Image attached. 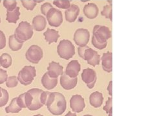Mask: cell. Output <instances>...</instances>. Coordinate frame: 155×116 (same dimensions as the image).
<instances>
[{
    "label": "cell",
    "mask_w": 155,
    "mask_h": 116,
    "mask_svg": "<svg viewBox=\"0 0 155 116\" xmlns=\"http://www.w3.org/2000/svg\"><path fill=\"white\" fill-rule=\"evenodd\" d=\"M17 104L21 108H25L26 106L24 100V93L19 95L17 98Z\"/></svg>",
    "instance_id": "obj_40"
},
{
    "label": "cell",
    "mask_w": 155,
    "mask_h": 116,
    "mask_svg": "<svg viewBox=\"0 0 155 116\" xmlns=\"http://www.w3.org/2000/svg\"><path fill=\"white\" fill-rule=\"evenodd\" d=\"M34 116H43V115H41V114H37V115H34Z\"/></svg>",
    "instance_id": "obj_49"
},
{
    "label": "cell",
    "mask_w": 155,
    "mask_h": 116,
    "mask_svg": "<svg viewBox=\"0 0 155 116\" xmlns=\"http://www.w3.org/2000/svg\"><path fill=\"white\" fill-rule=\"evenodd\" d=\"M12 57L8 53H3L0 56V65L3 69H8L12 65Z\"/></svg>",
    "instance_id": "obj_24"
},
{
    "label": "cell",
    "mask_w": 155,
    "mask_h": 116,
    "mask_svg": "<svg viewBox=\"0 0 155 116\" xmlns=\"http://www.w3.org/2000/svg\"><path fill=\"white\" fill-rule=\"evenodd\" d=\"M52 7V6L50 3H45L44 4H43L41 6V8H40L41 12L43 14V15L46 16V14L48 12V11H49V10Z\"/></svg>",
    "instance_id": "obj_39"
},
{
    "label": "cell",
    "mask_w": 155,
    "mask_h": 116,
    "mask_svg": "<svg viewBox=\"0 0 155 116\" xmlns=\"http://www.w3.org/2000/svg\"><path fill=\"white\" fill-rule=\"evenodd\" d=\"M70 106L73 112L80 113L84 110L85 107V100L80 95H74L70 100Z\"/></svg>",
    "instance_id": "obj_9"
},
{
    "label": "cell",
    "mask_w": 155,
    "mask_h": 116,
    "mask_svg": "<svg viewBox=\"0 0 155 116\" xmlns=\"http://www.w3.org/2000/svg\"><path fill=\"white\" fill-rule=\"evenodd\" d=\"M42 48L36 45H31L25 53L26 59L31 63L38 64L43 58Z\"/></svg>",
    "instance_id": "obj_5"
},
{
    "label": "cell",
    "mask_w": 155,
    "mask_h": 116,
    "mask_svg": "<svg viewBox=\"0 0 155 116\" xmlns=\"http://www.w3.org/2000/svg\"><path fill=\"white\" fill-rule=\"evenodd\" d=\"M113 109V99L112 98H108V100L106 101L105 106H104L103 110H105L107 114H109L110 110Z\"/></svg>",
    "instance_id": "obj_36"
},
{
    "label": "cell",
    "mask_w": 155,
    "mask_h": 116,
    "mask_svg": "<svg viewBox=\"0 0 155 116\" xmlns=\"http://www.w3.org/2000/svg\"><path fill=\"white\" fill-rule=\"evenodd\" d=\"M0 68H1V65H0Z\"/></svg>",
    "instance_id": "obj_53"
},
{
    "label": "cell",
    "mask_w": 155,
    "mask_h": 116,
    "mask_svg": "<svg viewBox=\"0 0 155 116\" xmlns=\"http://www.w3.org/2000/svg\"><path fill=\"white\" fill-rule=\"evenodd\" d=\"M21 108L19 107L17 104V98H14L10 105L5 108L6 113H18L21 110Z\"/></svg>",
    "instance_id": "obj_25"
},
{
    "label": "cell",
    "mask_w": 155,
    "mask_h": 116,
    "mask_svg": "<svg viewBox=\"0 0 155 116\" xmlns=\"http://www.w3.org/2000/svg\"><path fill=\"white\" fill-rule=\"evenodd\" d=\"M17 4L16 0H3V6L7 12L14 11L17 7Z\"/></svg>",
    "instance_id": "obj_26"
},
{
    "label": "cell",
    "mask_w": 155,
    "mask_h": 116,
    "mask_svg": "<svg viewBox=\"0 0 155 116\" xmlns=\"http://www.w3.org/2000/svg\"><path fill=\"white\" fill-rule=\"evenodd\" d=\"M18 80L17 77L15 76L8 77V78L6 81V86L8 88H14V87L17 86L18 85Z\"/></svg>",
    "instance_id": "obj_29"
},
{
    "label": "cell",
    "mask_w": 155,
    "mask_h": 116,
    "mask_svg": "<svg viewBox=\"0 0 155 116\" xmlns=\"http://www.w3.org/2000/svg\"><path fill=\"white\" fill-rule=\"evenodd\" d=\"M96 53H97V52L95 51L94 50L92 49V48H88L85 51L84 60L87 61L90 60L91 58L93 57L96 54Z\"/></svg>",
    "instance_id": "obj_34"
},
{
    "label": "cell",
    "mask_w": 155,
    "mask_h": 116,
    "mask_svg": "<svg viewBox=\"0 0 155 116\" xmlns=\"http://www.w3.org/2000/svg\"><path fill=\"white\" fill-rule=\"evenodd\" d=\"M44 1H45V0H34V2H35L36 3H41V2H44Z\"/></svg>",
    "instance_id": "obj_45"
},
{
    "label": "cell",
    "mask_w": 155,
    "mask_h": 116,
    "mask_svg": "<svg viewBox=\"0 0 155 116\" xmlns=\"http://www.w3.org/2000/svg\"><path fill=\"white\" fill-rule=\"evenodd\" d=\"M43 36L45 37V41L48 43L51 44L52 43H56L60 37L59 32L54 29L47 28V31L43 33Z\"/></svg>",
    "instance_id": "obj_20"
},
{
    "label": "cell",
    "mask_w": 155,
    "mask_h": 116,
    "mask_svg": "<svg viewBox=\"0 0 155 116\" xmlns=\"http://www.w3.org/2000/svg\"><path fill=\"white\" fill-rule=\"evenodd\" d=\"M92 45H93L95 48H98L99 50H102L104 49V48L107 45V42H105V43H100L98 41H97L95 37L93 36L92 37Z\"/></svg>",
    "instance_id": "obj_32"
},
{
    "label": "cell",
    "mask_w": 155,
    "mask_h": 116,
    "mask_svg": "<svg viewBox=\"0 0 155 116\" xmlns=\"http://www.w3.org/2000/svg\"><path fill=\"white\" fill-rule=\"evenodd\" d=\"M89 48L88 46H85V47H79L78 48V55L80 56V57H81L82 59H84V53L86 49Z\"/></svg>",
    "instance_id": "obj_42"
},
{
    "label": "cell",
    "mask_w": 155,
    "mask_h": 116,
    "mask_svg": "<svg viewBox=\"0 0 155 116\" xmlns=\"http://www.w3.org/2000/svg\"><path fill=\"white\" fill-rule=\"evenodd\" d=\"M28 92L33 97L32 103L28 109L32 111H35L41 108L43 105L40 102V96L43 90L39 89H32L29 90Z\"/></svg>",
    "instance_id": "obj_11"
},
{
    "label": "cell",
    "mask_w": 155,
    "mask_h": 116,
    "mask_svg": "<svg viewBox=\"0 0 155 116\" xmlns=\"http://www.w3.org/2000/svg\"><path fill=\"white\" fill-rule=\"evenodd\" d=\"M93 36L100 43L107 42L111 37V32L106 26L95 25L93 31Z\"/></svg>",
    "instance_id": "obj_7"
},
{
    "label": "cell",
    "mask_w": 155,
    "mask_h": 116,
    "mask_svg": "<svg viewBox=\"0 0 155 116\" xmlns=\"http://www.w3.org/2000/svg\"><path fill=\"white\" fill-rule=\"evenodd\" d=\"M65 116H76V114L75 113H72L71 111H69V112L65 115Z\"/></svg>",
    "instance_id": "obj_44"
},
{
    "label": "cell",
    "mask_w": 155,
    "mask_h": 116,
    "mask_svg": "<svg viewBox=\"0 0 155 116\" xmlns=\"http://www.w3.org/2000/svg\"><path fill=\"white\" fill-rule=\"evenodd\" d=\"M1 2H2V0H0V3H1Z\"/></svg>",
    "instance_id": "obj_52"
},
{
    "label": "cell",
    "mask_w": 155,
    "mask_h": 116,
    "mask_svg": "<svg viewBox=\"0 0 155 116\" xmlns=\"http://www.w3.org/2000/svg\"><path fill=\"white\" fill-rule=\"evenodd\" d=\"M2 95L0 98V107H3L5 105H7L8 99H9V95L7 90L4 89H2Z\"/></svg>",
    "instance_id": "obj_31"
},
{
    "label": "cell",
    "mask_w": 155,
    "mask_h": 116,
    "mask_svg": "<svg viewBox=\"0 0 155 116\" xmlns=\"http://www.w3.org/2000/svg\"><path fill=\"white\" fill-rule=\"evenodd\" d=\"M0 24H1V18H0Z\"/></svg>",
    "instance_id": "obj_51"
},
{
    "label": "cell",
    "mask_w": 155,
    "mask_h": 116,
    "mask_svg": "<svg viewBox=\"0 0 155 116\" xmlns=\"http://www.w3.org/2000/svg\"><path fill=\"white\" fill-rule=\"evenodd\" d=\"M84 116H93V115H89V114H87V115H84Z\"/></svg>",
    "instance_id": "obj_50"
},
{
    "label": "cell",
    "mask_w": 155,
    "mask_h": 116,
    "mask_svg": "<svg viewBox=\"0 0 155 116\" xmlns=\"http://www.w3.org/2000/svg\"><path fill=\"white\" fill-rule=\"evenodd\" d=\"M107 2L110 3V5H112V0H107Z\"/></svg>",
    "instance_id": "obj_48"
},
{
    "label": "cell",
    "mask_w": 155,
    "mask_h": 116,
    "mask_svg": "<svg viewBox=\"0 0 155 116\" xmlns=\"http://www.w3.org/2000/svg\"><path fill=\"white\" fill-rule=\"evenodd\" d=\"M80 70L81 65L79 62L77 60H72L68 63L65 73L70 77L74 78L78 76Z\"/></svg>",
    "instance_id": "obj_12"
},
{
    "label": "cell",
    "mask_w": 155,
    "mask_h": 116,
    "mask_svg": "<svg viewBox=\"0 0 155 116\" xmlns=\"http://www.w3.org/2000/svg\"><path fill=\"white\" fill-rule=\"evenodd\" d=\"M36 76V70L35 66H25L19 72L18 80L21 85L27 86L31 84Z\"/></svg>",
    "instance_id": "obj_4"
},
{
    "label": "cell",
    "mask_w": 155,
    "mask_h": 116,
    "mask_svg": "<svg viewBox=\"0 0 155 116\" xmlns=\"http://www.w3.org/2000/svg\"><path fill=\"white\" fill-rule=\"evenodd\" d=\"M51 92L48 91H43L40 94V102L43 105H45L47 100L48 99V97L49 95Z\"/></svg>",
    "instance_id": "obj_37"
},
{
    "label": "cell",
    "mask_w": 155,
    "mask_h": 116,
    "mask_svg": "<svg viewBox=\"0 0 155 116\" xmlns=\"http://www.w3.org/2000/svg\"><path fill=\"white\" fill-rule=\"evenodd\" d=\"M47 73L51 78L58 79V76L64 73V67L59 63L52 61L48 64Z\"/></svg>",
    "instance_id": "obj_10"
},
{
    "label": "cell",
    "mask_w": 155,
    "mask_h": 116,
    "mask_svg": "<svg viewBox=\"0 0 155 116\" xmlns=\"http://www.w3.org/2000/svg\"><path fill=\"white\" fill-rule=\"evenodd\" d=\"M78 83V78H72L63 73L60 77V85L65 90H71L75 88Z\"/></svg>",
    "instance_id": "obj_13"
},
{
    "label": "cell",
    "mask_w": 155,
    "mask_h": 116,
    "mask_svg": "<svg viewBox=\"0 0 155 116\" xmlns=\"http://www.w3.org/2000/svg\"><path fill=\"white\" fill-rule=\"evenodd\" d=\"M81 79L84 83L89 85L92 83H96L97 80L96 72L90 68L85 69L81 74Z\"/></svg>",
    "instance_id": "obj_16"
},
{
    "label": "cell",
    "mask_w": 155,
    "mask_h": 116,
    "mask_svg": "<svg viewBox=\"0 0 155 116\" xmlns=\"http://www.w3.org/2000/svg\"><path fill=\"white\" fill-rule=\"evenodd\" d=\"M57 52L58 56L62 59L69 60L75 54V47L71 41L63 40L58 46Z\"/></svg>",
    "instance_id": "obj_3"
},
{
    "label": "cell",
    "mask_w": 155,
    "mask_h": 116,
    "mask_svg": "<svg viewBox=\"0 0 155 116\" xmlns=\"http://www.w3.org/2000/svg\"><path fill=\"white\" fill-rule=\"evenodd\" d=\"M41 83L46 89H47L48 90H50L54 89L57 86L58 79L51 78V77L48 76V75L46 72L42 77Z\"/></svg>",
    "instance_id": "obj_21"
},
{
    "label": "cell",
    "mask_w": 155,
    "mask_h": 116,
    "mask_svg": "<svg viewBox=\"0 0 155 116\" xmlns=\"http://www.w3.org/2000/svg\"><path fill=\"white\" fill-rule=\"evenodd\" d=\"M32 26L33 29H35L36 31L40 32L43 31L47 26V21L45 18L41 15L35 16L32 19Z\"/></svg>",
    "instance_id": "obj_17"
},
{
    "label": "cell",
    "mask_w": 155,
    "mask_h": 116,
    "mask_svg": "<svg viewBox=\"0 0 155 116\" xmlns=\"http://www.w3.org/2000/svg\"><path fill=\"white\" fill-rule=\"evenodd\" d=\"M107 91L109 92V94L110 96L113 95V81H110L109 82V84L107 86Z\"/></svg>",
    "instance_id": "obj_43"
},
{
    "label": "cell",
    "mask_w": 155,
    "mask_h": 116,
    "mask_svg": "<svg viewBox=\"0 0 155 116\" xmlns=\"http://www.w3.org/2000/svg\"><path fill=\"white\" fill-rule=\"evenodd\" d=\"M104 96L103 94L98 91L92 93L89 97V102L92 106L94 108H99L103 104Z\"/></svg>",
    "instance_id": "obj_19"
},
{
    "label": "cell",
    "mask_w": 155,
    "mask_h": 116,
    "mask_svg": "<svg viewBox=\"0 0 155 116\" xmlns=\"http://www.w3.org/2000/svg\"><path fill=\"white\" fill-rule=\"evenodd\" d=\"M23 45V42L19 41L14 36V35L10 36L8 37V46L10 49L12 51H18L21 49Z\"/></svg>",
    "instance_id": "obj_22"
},
{
    "label": "cell",
    "mask_w": 155,
    "mask_h": 116,
    "mask_svg": "<svg viewBox=\"0 0 155 116\" xmlns=\"http://www.w3.org/2000/svg\"><path fill=\"white\" fill-rule=\"evenodd\" d=\"M101 15L105 16L106 18L110 19V20L113 21V7L112 5H105L104 7Z\"/></svg>",
    "instance_id": "obj_28"
},
{
    "label": "cell",
    "mask_w": 155,
    "mask_h": 116,
    "mask_svg": "<svg viewBox=\"0 0 155 116\" xmlns=\"http://www.w3.org/2000/svg\"><path fill=\"white\" fill-rule=\"evenodd\" d=\"M2 89L1 87H0V98H1L2 95Z\"/></svg>",
    "instance_id": "obj_47"
},
{
    "label": "cell",
    "mask_w": 155,
    "mask_h": 116,
    "mask_svg": "<svg viewBox=\"0 0 155 116\" xmlns=\"http://www.w3.org/2000/svg\"><path fill=\"white\" fill-rule=\"evenodd\" d=\"M85 16L89 19H94L98 14V8L94 3H88L84 8Z\"/></svg>",
    "instance_id": "obj_18"
},
{
    "label": "cell",
    "mask_w": 155,
    "mask_h": 116,
    "mask_svg": "<svg viewBox=\"0 0 155 116\" xmlns=\"http://www.w3.org/2000/svg\"><path fill=\"white\" fill-rule=\"evenodd\" d=\"M45 105L52 115H60L66 110L67 101L62 94L60 92H51Z\"/></svg>",
    "instance_id": "obj_1"
},
{
    "label": "cell",
    "mask_w": 155,
    "mask_h": 116,
    "mask_svg": "<svg viewBox=\"0 0 155 116\" xmlns=\"http://www.w3.org/2000/svg\"><path fill=\"white\" fill-rule=\"evenodd\" d=\"M47 20L51 27H58L63 23V15L61 12L56 8L52 7L46 14Z\"/></svg>",
    "instance_id": "obj_6"
},
{
    "label": "cell",
    "mask_w": 155,
    "mask_h": 116,
    "mask_svg": "<svg viewBox=\"0 0 155 116\" xmlns=\"http://www.w3.org/2000/svg\"><path fill=\"white\" fill-rule=\"evenodd\" d=\"M7 78H8L7 72L0 68V84H3L4 83H5Z\"/></svg>",
    "instance_id": "obj_38"
},
{
    "label": "cell",
    "mask_w": 155,
    "mask_h": 116,
    "mask_svg": "<svg viewBox=\"0 0 155 116\" xmlns=\"http://www.w3.org/2000/svg\"><path fill=\"white\" fill-rule=\"evenodd\" d=\"M80 8L75 4L71 5L69 8L66 9L65 14L66 20L69 23H73L76 21L80 14Z\"/></svg>",
    "instance_id": "obj_14"
},
{
    "label": "cell",
    "mask_w": 155,
    "mask_h": 116,
    "mask_svg": "<svg viewBox=\"0 0 155 116\" xmlns=\"http://www.w3.org/2000/svg\"><path fill=\"white\" fill-rule=\"evenodd\" d=\"M90 33L85 28H78L74 34V41L78 47H85L89 43Z\"/></svg>",
    "instance_id": "obj_8"
},
{
    "label": "cell",
    "mask_w": 155,
    "mask_h": 116,
    "mask_svg": "<svg viewBox=\"0 0 155 116\" xmlns=\"http://www.w3.org/2000/svg\"><path fill=\"white\" fill-rule=\"evenodd\" d=\"M101 65L103 70L107 72H111L113 70V54L112 52L104 53L101 58Z\"/></svg>",
    "instance_id": "obj_15"
},
{
    "label": "cell",
    "mask_w": 155,
    "mask_h": 116,
    "mask_svg": "<svg viewBox=\"0 0 155 116\" xmlns=\"http://www.w3.org/2000/svg\"><path fill=\"white\" fill-rule=\"evenodd\" d=\"M6 46V37L3 31L0 30V50L3 49Z\"/></svg>",
    "instance_id": "obj_41"
},
{
    "label": "cell",
    "mask_w": 155,
    "mask_h": 116,
    "mask_svg": "<svg viewBox=\"0 0 155 116\" xmlns=\"http://www.w3.org/2000/svg\"><path fill=\"white\" fill-rule=\"evenodd\" d=\"M21 2L23 7L28 10V11H32L37 4L34 2V0H21Z\"/></svg>",
    "instance_id": "obj_30"
},
{
    "label": "cell",
    "mask_w": 155,
    "mask_h": 116,
    "mask_svg": "<svg viewBox=\"0 0 155 116\" xmlns=\"http://www.w3.org/2000/svg\"><path fill=\"white\" fill-rule=\"evenodd\" d=\"M53 4L58 8L65 10L71 6L70 0H54Z\"/></svg>",
    "instance_id": "obj_27"
},
{
    "label": "cell",
    "mask_w": 155,
    "mask_h": 116,
    "mask_svg": "<svg viewBox=\"0 0 155 116\" xmlns=\"http://www.w3.org/2000/svg\"><path fill=\"white\" fill-rule=\"evenodd\" d=\"M109 116H113V109L110 110V112H109Z\"/></svg>",
    "instance_id": "obj_46"
},
{
    "label": "cell",
    "mask_w": 155,
    "mask_h": 116,
    "mask_svg": "<svg viewBox=\"0 0 155 116\" xmlns=\"http://www.w3.org/2000/svg\"><path fill=\"white\" fill-rule=\"evenodd\" d=\"M24 100H25V103L26 108H28L32 103L33 97L30 93L28 92V91L27 92L24 93Z\"/></svg>",
    "instance_id": "obj_35"
},
{
    "label": "cell",
    "mask_w": 155,
    "mask_h": 116,
    "mask_svg": "<svg viewBox=\"0 0 155 116\" xmlns=\"http://www.w3.org/2000/svg\"><path fill=\"white\" fill-rule=\"evenodd\" d=\"M20 16V12H19V7H17L12 11H10L7 12L6 20L8 23H16Z\"/></svg>",
    "instance_id": "obj_23"
},
{
    "label": "cell",
    "mask_w": 155,
    "mask_h": 116,
    "mask_svg": "<svg viewBox=\"0 0 155 116\" xmlns=\"http://www.w3.org/2000/svg\"><path fill=\"white\" fill-rule=\"evenodd\" d=\"M33 30V27L30 23L26 21H23L19 24L14 35L18 40L24 43L32 37Z\"/></svg>",
    "instance_id": "obj_2"
},
{
    "label": "cell",
    "mask_w": 155,
    "mask_h": 116,
    "mask_svg": "<svg viewBox=\"0 0 155 116\" xmlns=\"http://www.w3.org/2000/svg\"><path fill=\"white\" fill-rule=\"evenodd\" d=\"M101 60V57L98 54V52L91 58V59L89 61H87V63L89 65L93 66H96V65H98L100 64V62Z\"/></svg>",
    "instance_id": "obj_33"
}]
</instances>
